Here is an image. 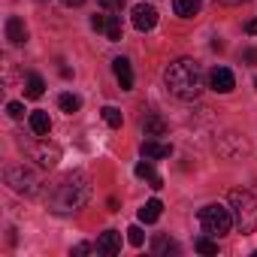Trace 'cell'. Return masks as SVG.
<instances>
[{
    "mask_svg": "<svg viewBox=\"0 0 257 257\" xmlns=\"http://www.w3.org/2000/svg\"><path fill=\"white\" fill-rule=\"evenodd\" d=\"M91 200V179L82 173V170H73V173H64L49 191H46V203L52 212L58 215H70V212H79L85 209Z\"/></svg>",
    "mask_w": 257,
    "mask_h": 257,
    "instance_id": "cell-1",
    "label": "cell"
},
{
    "mask_svg": "<svg viewBox=\"0 0 257 257\" xmlns=\"http://www.w3.org/2000/svg\"><path fill=\"white\" fill-rule=\"evenodd\" d=\"M164 85L176 100H197L203 94V67L194 58H179L164 70Z\"/></svg>",
    "mask_w": 257,
    "mask_h": 257,
    "instance_id": "cell-2",
    "label": "cell"
},
{
    "mask_svg": "<svg viewBox=\"0 0 257 257\" xmlns=\"http://www.w3.org/2000/svg\"><path fill=\"white\" fill-rule=\"evenodd\" d=\"M227 203H230V209H233V224H236V230H239V233H254V230H257V197H254L251 191L236 188V191H230Z\"/></svg>",
    "mask_w": 257,
    "mask_h": 257,
    "instance_id": "cell-3",
    "label": "cell"
},
{
    "mask_svg": "<svg viewBox=\"0 0 257 257\" xmlns=\"http://www.w3.org/2000/svg\"><path fill=\"white\" fill-rule=\"evenodd\" d=\"M197 221H200L203 233H209V236L218 239V236L230 233V227H233V209H227L221 203H209V206H203L197 212Z\"/></svg>",
    "mask_w": 257,
    "mask_h": 257,
    "instance_id": "cell-4",
    "label": "cell"
},
{
    "mask_svg": "<svg viewBox=\"0 0 257 257\" xmlns=\"http://www.w3.org/2000/svg\"><path fill=\"white\" fill-rule=\"evenodd\" d=\"M4 179H7V185L16 191V194H28V197H34L37 191H40V176L31 170V167H25V164H10L7 170H4Z\"/></svg>",
    "mask_w": 257,
    "mask_h": 257,
    "instance_id": "cell-5",
    "label": "cell"
},
{
    "mask_svg": "<svg viewBox=\"0 0 257 257\" xmlns=\"http://www.w3.org/2000/svg\"><path fill=\"white\" fill-rule=\"evenodd\" d=\"M22 146H25V143H22ZM25 152H28V158H31L37 167H43V170H52V167L61 161V149H58L55 143H49V140H34V143L25 146Z\"/></svg>",
    "mask_w": 257,
    "mask_h": 257,
    "instance_id": "cell-6",
    "label": "cell"
},
{
    "mask_svg": "<svg viewBox=\"0 0 257 257\" xmlns=\"http://www.w3.org/2000/svg\"><path fill=\"white\" fill-rule=\"evenodd\" d=\"M131 19H134V28H137L140 34H149V31L158 25V10H155L152 4H137Z\"/></svg>",
    "mask_w": 257,
    "mask_h": 257,
    "instance_id": "cell-7",
    "label": "cell"
},
{
    "mask_svg": "<svg viewBox=\"0 0 257 257\" xmlns=\"http://www.w3.org/2000/svg\"><path fill=\"white\" fill-rule=\"evenodd\" d=\"M209 88L218 91V94H230L236 88V76L227 67H212L209 70Z\"/></svg>",
    "mask_w": 257,
    "mask_h": 257,
    "instance_id": "cell-8",
    "label": "cell"
},
{
    "mask_svg": "<svg viewBox=\"0 0 257 257\" xmlns=\"http://www.w3.org/2000/svg\"><path fill=\"white\" fill-rule=\"evenodd\" d=\"M94 251L103 254V257H115V254L121 251V233H118V230H106V233H100Z\"/></svg>",
    "mask_w": 257,
    "mask_h": 257,
    "instance_id": "cell-9",
    "label": "cell"
},
{
    "mask_svg": "<svg viewBox=\"0 0 257 257\" xmlns=\"http://www.w3.org/2000/svg\"><path fill=\"white\" fill-rule=\"evenodd\" d=\"M112 73H115L121 91H131L134 88V67H131V61H127V58H115L112 61Z\"/></svg>",
    "mask_w": 257,
    "mask_h": 257,
    "instance_id": "cell-10",
    "label": "cell"
},
{
    "mask_svg": "<svg viewBox=\"0 0 257 257\" xmlns=\"http://www.w3.org/2000/svg\"><path fill=\"white\" fill-rule=\"evenodd\" d=\"M140 152H143L146 161H161V158H170L173 155V146L170 143H158V140H146Z\"/></svg>",
    "mask_w": 257,
    "mask_h": 257,
    "instance_id": "cell-11",
    "label": "cell"
},
{
    "mask_svg": "<svg viewBox=\"0 0 257 257\" xmlns=\"http://www.w3.org/2000/svg\"><path fill=\"white\" fill-rule=\"evenodd\" d=\"M143 134H146L149 140H158V137H164V134H167V121H164L158 112H149V115L143 118Z\"/></svg>",
    "mask_w": 257,
    "mask_h": 257,
    "instance_id": "cell-12",
    "label": "cell"
},
{
    "mask_svg": "<svg viewBox=\"0 0 257 257\" xmlns=\"http://www.w3.org/2000/svg\"><path fill=\"white\" fill-rule=\"evenodd\" d=\"M7 40H10L13 46L28 43V28H25V22H22L19 16H10V19H7Z\"/></svg>",
    "mask_w": 257,
    "mask_h": 257,
    "instance_id": "cell-13",
    "label": "cell"
},
{
    "mask_svg": "<svg viewBox=\"0 0 257 257\" xmlns=\"http://www.w3.org/2000/svg\"><path fill=\"white\" fill-rule=\"evenodd\" d=\"M28 124H31V131H34V137H49V131H52V118H49V112H43V109L31 112Z\"/></svg>",
    "mask_w": 257,
    "mask_h": 257,
    "instance_id": "cell-14",
    "label": "cell"
},
{
    "mask_svg": "<svg viewBox=\"0 0 257 257\" xmlns=\"http://www.w3.org/2000/svg\"><path fill=\"white\" fill-rule=\"evenodd\" d=\"M46 94V82L40 73H28V82H25V97L28 100H40Z\"/></svg>",
    "mask_w": 257,
    "mask_h": 257,
    "instance_id": "cell-15",
    "label": "cell"
},
{
    "mask_svg": "<svg viewBox=\"0 0 257 257\" xmlns=\"http://www.w3.org/2000/svg\"><path fill=\"white\" fill-rule=\"evenodd\" d=\"M173 13L179 19H194L200 13V0H173Z\"/></svg>",
    "mask_w": 257,
    "mask_h": 257,
    "instance_id": "cell-16",
    "label": "cell"
},
{
    "mask_svg": "<svg viewBox=\"0 0 257 257\" xmlns=\"http://www.w3.org/2000/svg\"><path fill=\"white\" fill-rule=\"evenodd\" d=\"M152 251H155L158 257H167V254H179V245H176L170 236H155V239H152Z\"/></svg>",
    "mask_w": 257,
    "mask_h": 257,
    "instance_id": "cell-17",
    "label": "cell"
},
{
    "mask_svg": "<svg viewBox=\"0 0 257 257\" xmlns=\"http://www.w3.org/2000/svg\"><path fill=\"white\" fill-rule=\"evenodd\" d=\"M161 209H164L161 200H149V203L140 209V221H143V224H155V221L161 218Z\"/></svg>",
    "mask_w": 257,
    "mask_h": 257,
    "instance_id": "cell-18",
    "label": "cell"
},
{
    "mask_svg": "<svg viewBox=\"0 0 257 257\" xmlns=\"http://www.w3.org/2000/svg\"><path fill=\"white\" fill-rule=\"evenodd\" d=\"M58 106H61V112H67V115H73V112H79L82 109V97H76V94H61L58 97Z\"/></svg>",
    "mask_w": 257,
    "mask_h": 257,
    "instance_id": "cell-19",
    "label": "cell"
},
{
    "mask_svg": "<svg viewBox=\"0 0 257 257\" xmlns=\"http://www.w3.org/2000/svg\"><path fill=\"white\" fill-rule=\"evenodd\" d=\"M121 34H124V28H121V16H109V19H106V40H109V43H118Z\"/></svg>",
    "mask_w": 257,
    "mask_h": 257,
    "instance_id": "cell-20",
    "label": "cell"
},
{
    "mask_svg": "<svg viewBox=\"0 0 257 257\" xmlns=\"http://www.w3.org/2000/svg\"><path fill=\"white\" fill-rule=\"evenodd\" d=\"M194 248L200 251V254H206V257H212V254H218V242H215V236H209V233H203L197 242H194Z\"/></svg>",
    "mask_w": 257,
    "mask_h": 257,
    "instance_id": "cell-21",
    "label": "cell"
},
{
    "mask_svg": "<svg viewBox=\"0 0 257 257\" xmlns=\"http://www.w3.org/2000/svg\"><path fill=\"white\" fill-rule=\"evenodd\" d=\"M127 242H131L134 248H143V242H146V233H143V227H140V224L127 227Z\"/></svg>",
    "mask_w": 257,
    "mask_h": 257,
    "instance_id": "cell-22",
    "label": "cell"
},
{
    "mask_svg": "<svg viewBox=\"0 0 257 257\" xmlns=\"http://www.w3.org/2000/svg\"><path fill=\"white\" fill-rule=\"evenodd\" d=\"M100 115H103V121H106L109 127H121V121H124V118H121V112H118L115 106H106Z\"/></svg>",
    "mask_w": 257,
    "mask_h": 257,
    "instance_id": "cell-23",
    "label": "cell"
},
{
    "mask_svg": "<svg viewBox=\"0 0 257 257\" xmlns=\"http://www.w3.org/2000/svg\"><path fill=\"white\" fill-rule=\"evenodd\" d=\"M134 173H137L140 179H155V176H158L155 167H152V161H140V164L134 167Z\"/></svg>",
    "mask_w": 257,
    "mask_h": 257,
    "instance_id": "cell-24",
    "label": "cell"
},
{
    "mask_svg": "<svg viewBox=\"0 0 257 257\" xmlns=\"http://www.w3.org/2000/svg\"><path fill=\"white\" fill-rule=\"evenodd\" d=\"M97 4H100V7H103L106 13H121L127 0H97Z\"/></svg>",
    "mask_w": 257,
    "mask_h": 257,
    "instance_id": "cell-25",
    "label": "cell"
},
{
    "mask_svg": "<svg viewBox=\"0 0 257 257\" xmlns=\"http://www.w3.org/2000/svg\"><path fill=\"white\" fill-rule=\"evenodd\" d=\"M7 112H10V118H25V103H19V100H13V103H7Z\"/></svg>",
    "mask_w": 257,
    "mask_h": 257,
    "instance_id": "cell-26",
    "label": "cell"
},
{
    "mask_svg": "<svg viewBox=\"0 0 257 257\" xmlns=\"http://www.w3.org/2000/svg\"><path fill=\"white\" fill-rule=\"evenodd\" d=\"M91 28L94 31H106V19L103 16H91Z\"/></svg>",
    "mask_w": 257,
    "mask_h": 257,
    "instance_id": "cell-27",
    "label": "cell"
},
{
    "mask_svg": "<svg viewBox=\"0 0 257 257\" xmlns=\"http://www.w3.org/2000/svg\"><path fill=\"white\" fill-rule=\"evenodd\" d=\"M88 251H91V245H88V242H79V245L73 248V254H76V257H82V254H88Z\"/></svg>",
    "mask_w": 257,
    "mask_h": 257,
    "instance_id": "cell-28",
    "label": "cell"
},
{
    "mask_svg": "<svg viewBox=\"0 0 257 257\" xmlns=\"http://www.w3.org/2000/svg\"><path fill=\"white\" fill-rule=\"evenodd\" d=\"M245 61L248 64H257V49H245Z\"/></svg>",
    "mask_w": 257,
    "mask_h": 257,
    "instance_id": "cell-29",
    "label": "cell"
},
{
    "mask_svg": "<svg viewBox=\"0 0 257 257\" xmlns=\"http://www.w3.org/2000/svg\"><path fill=\"white\" fill-rule=\"evenodd\" d=\"M149 185H152L155 191H161V188H164V179H161V176H155V179H149Z\"/></svg>",
    "mask_w": 257,
    "mask_h": 257,
    "instance_id": "cell-30",
    "label": "cell"
},
{
    "mask_svg": "<svg viewBox=\"0 0 257 257\" xmlns=\"http://www.w3.org/2000/svg\"><path fill=\"white\" fill-rule=\"evenodd\" d=\"M245 31H248V34H251V37H257V19H251V22H248V25H245Z\"/></svg>",
    "mask_w": 257,
    "mask_h": 257,
    "instance_id": "cell-31",
    "label": "cell"
},
{
    "mask_svg": "<svg viewBox=\"0 0 257 257\" xmlns=\"http://www.w3.org/2000/svg\"><path fill=\"white\" fill-rule=\"evenodd\" d=\"M215 4H221V7H239L242 0H215Z\"/></svg>",
    "mask_w": 257,
    "mask_h": 257,
    "instance_id": "cell-32",
    "label": "cell"
},
{
    "mask_svg": "<svg viewBox=\"0 0 257 257\" xmlns=\"http://www.w3.org/2000/svg\"><path fill=\"white\" fill-rule=\"evenodd\" d=\"M61 4H64V7H70V10H73V7H82V4H85V0H61Z\"/></svg>",
    "mask_w": 257,
    "mask_h": 257,
    "instance_id": "cell-33",
    "label": "cell"
},
{
    "mask_svg": "<svg viewBox=\"0 0 257 257\" xmlns=\"http://www.w3.org/2000/svg\"><path fill=\"white\" fill-rule=\"evenodd\" d=\"M254 85H257V79H254Z\"/></svg>",
    "mask_w": 257,
    "mask_h": 257,
    "instance_id": "cell-34",
    "label": "cell"
}]
</instances>
